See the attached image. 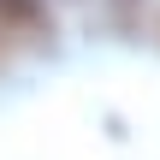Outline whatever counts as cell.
Masks as SVG:
<instances>
[{
	"label": "cell",
	"mask_w": 160,
	"mask_h": 160,
	"mask_svg": "<svg viewBox=\"0 0 160 160\" xmlns=\"http://www.w3.org/2000/svg\"><path fill=\"white\" fill-rule=\"evenodd\" d=\"M0 30L48 36V0H0Z\"/></svg>",
	"instance_id": "cell-1"
},
{
	"label": "cell",
	"mask_w": 160,
	"mask_h": 160,
	"mask_svg": "<svg viewBox=\"0 0 160 160\" xmlns=\"http://www.w3.org/2000/svg\"><path fill=\"white\" fill-rule=\"evenodd\" d=\"M107 6H113V24H119L125 36H131V30L142 24V0H107Z\"/></svg>",
	"instance_id": "cell-2"
}]
</instances>
